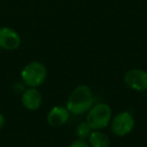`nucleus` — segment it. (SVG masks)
<instances>
[{
    "label": "nucleus",
    "instance_id": "obj_10",
    "mask_svg": "<svg viewBox=\"0 0 147 147\" xmlns=\"http://www.w3.org/2000/svg\"><path fill=\"white\" fill-rule=\"evenodd\" d=\"M92 129L89 126V124L87 122H82L76 127V135L79 137V139L81 140H85V139L89 138Z\"/></svg>",
    "mask_w": 147,
    "mask_h": 147
},
{
    "label": "nucleus",
    "instance_id": "obj_3",
    "mask_svg": "<svg viewBox=\"0 0 147 147\" xmlns=\"http://www.w3.org/2000/svg\"><path fill=\"white\" fill-rule=\"evenodd\" d=\"M112 111L109 105L101 103L92 107L88 111L86 122L92 130H101L108 126L110 123Z\"/></svg>",
    "mask_w": 147,
    "mask_h": 147
},
{
    "label": "nucleus",
    "instance_id": "obj_13",
    "mask_svg": "<svg viewBox=\"0 0 147 147\" xmlns=\"http://www.w3.org/2000/svg\"><path fill=\"white\" fill-rule=\"evenodd\" d=\"M4 124H5V117L2 113H0V130L3 128Z\"/></svg>",
    "mask_w": 147,
    "mask_h": 147
},
{
    "label": "nucleus",
    "instance_id": "obj_5",
    "mask_svg": "<svg viewBox=\"0 0 147 147\" xmlns=\"http://www.w3.org/2000/svg\"><path fill=\"white\" fill-rule=\"evenodd\" d=\"M124 83L134 91L143 92L147 90V71L140 69H132L124 76Z\"/></svg>",
    "mask_w": 147,
    "mask_h": 147
},
{
    "label": "nucleus",
    "instance_id": "obj_9",
    "mask_svg": "<svg viewBox=\"0 0 147 147\" xmlns=\"http://www.w3.org/2000/svg\"><path fill=\"white\" fill-rule=\"evenodd\" d=\"M89 143L92 147H109L110 140L108 135L100 130H94L89 136Z\"/></svg>",
    "mask_w": 147,
    "mask_h": 147
},
{
    "label": "nucleus",
    "instance_id": "obj_2",
    "mask_svg": "<svg viewBox=\"0 0 147 147\" xmlns=\"http://www.w3.org/2000/svg\"><path fill=\"white\" fill-rule=\"evenodd\" d=\"M47 71L45 65L39 61H31L27 63L21 71V81L29 88H37L43 84L47 79Z\"/></svg>",
    "mask_w": 147,
    "mask_h": 147
},
{
    "label": "nucleus",
    "instance_id": "obj_7",
    "mask_svg": "<svg viewBox=\"0 0 147 147\" xmlns=\"http://www.w3.org/2000/svg\"><path fill=\"white\" fill-rule=\"evenodd\" d=\"M21 102L25 109L29 111H35L42 104V96L36 90V88H29L24 90L21 96Z\"/></svg>",
    "mask_w": 147,
    "mask_h": 147
},
{
    "label": "nucleus",
    "instance_id": "obj_11",
    "mask_svg": "<svg viewBox=\"0 0 147 147\" xmlns=\"http://www.w3.org/2000/svg\"><path fill=\"white\" fill-rule=\"evenodd\" d=\"M69 147H90V146H89L88 143L85 142V140L79 139V140H75L74 142H71Z\"/></svg>",
    "mask_w": 147,
    "mask_h": 147
},
{
    "label": "nucleus",
    "instance_id": "obj_1",
    "mask_svg": "<svg viewBox=\"0 0 147 147\" xmlns=\"http://www.w3.org/2000/svg\"><path fill=\"white\" fill-rule=\"evenodd\" d=\"M93 104L94 95L91 88L86 85H81L71 93L65 108L74 115H83L92 108Z\"/></svg>",
    "mask_w": 147,
    "mask_h": 147
},
{
    "label": "nucleus",
    "instance_id": "obj_4",
    "mask_svg": "<svg viewBox=\"0 0 147 147\" xmlns=\"http://www.w3.org/2000/svg\"><path fill=\"white\" fill-rule=\"evenodd\" d=\"M135 121L133 116L127 111L117 114L111 122V131L119 137L128 135L134 128Z\"/></svg>",
    "mask_w": 147,
    "mask_h": 147
},
{
    "label": "nucleus",
    "instance_id": "obj_8",
    "mask_svg": "<svg viewBox=\"0 0 147 147\" xmlns=\"http://www.w3.org/2000/svg\"><path fill=\"white\" fill-rule=\"evenodd\" d=\"M69 112L65 107L55 106L47 113V122L53 127L63 126L69 121Z\"/></svg>",
    "mask_w": 147,
    "mask_h": 147
},
{
    "label": "nucleus",
    "instance_id": "obj_6",
    "mask_svg": "<svg viewBox=\"0 0 147 147\" xmlns=\"http://www.w3.org/2000/svg\"><path fill=\"white\" fill-rule=\"evenodd\" d=\"M21 38L15 29L8 26L0 27V47L5 51H15L20 47Z\"/></svg>",
    "mask_w": 147,
    "mask_h": 147
},
{
    "label": "nucleus",
    "instance_id": "obj_12",
    "mask_svg": "<svg viewBox=\"0 0 147 147\" xmlns=\"http://www.w3.org/2000/svg\"><path fill=\"white\" fill-rule=\"evenodd\" d=\"M24 86L25 85L23 83H15L13 86V91L14 93L18 94V93H23L24 92Z\"/></svg>",
    "mask_w": 147,
    "mask_h": 147
}]
</instances>
